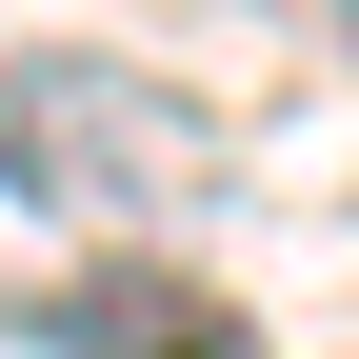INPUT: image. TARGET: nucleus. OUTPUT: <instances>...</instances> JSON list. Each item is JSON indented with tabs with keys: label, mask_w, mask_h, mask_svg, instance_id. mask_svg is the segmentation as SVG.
I'll return each mask as SVG.
<instances>
[{
	"label": "nucleus",
	"mask_w": 359,
	"mask_h": 359,
	"mask_svg": "<svg viewBox=\"0 0 359 359\" xmlns=\"http://www.w3.org/2000/svg\"><path fill=\"white\" fill-rule=\"evenodd\" d=\"M0 200L80 219V240H160L219 200V100H180L160 60H100V40H20L0 60Z\"/></svg>",
	"instance_id": "f257e3e1"
},
{
	"label": "nucleus",
	"mask_w": 359,
	"mask_h": 359,
	"mask_svg": "<svg viewBox=\"0 0 359 359\" xmlns=\"http://www.w3.org/2000/svg\"><path fill=\"white\" fill-rule=\"evenodd\" d=\"M0 339H60V359H219V320L180 280H40Z\"/></svg>",
	"instance_id": "f03ea898"
}]
</instances>
